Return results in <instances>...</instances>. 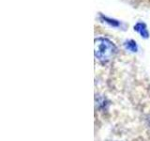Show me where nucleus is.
Masks as SVG:
<instances>
[{
	"mask_svg": "<svg viewBox=\"0 0 150 141\" xmlns=\"http://www.w3.org/2000/svg\"><path fill=\"white\" fill-rule=\"evenodd\" d=\"M126 48L131 52H137V45L134 41H129L125 43Z\"/></svg>",
	"mask_w": 150,
	"mask_h": 141,
	"instance_id": "nucleus-3",
	"label": "nucleus"
},
{
	"mask_svg": "<svg viewBox=\"0 0 150 141\" xmlns=\"http://www.w3.org/2000/svg\"><path fill=\"white\" fill-rule=\"evenodd\" d=\"M134 29L137 32H139L142 37H144V38H147L148 37V31L146 29V27H145L144 24L138 23L137 25L134 26Z\"/></svg>",
	"mask_w": 150,
	"mask_h": 141,
	"instance_id": "nucleus-2",
	"label": "nucleus"
},
{
	"mask_svg": "<svg viewBox=\"0 0 150 141\" xmlns=\"http://www.w3.org/2000/svg\"><path fill=\"white\" fill-rule=\"evenodd\" d=\"M115 45L111 41L100 38L95 41V56L100 61H108L115 56Z\"/></svg>",
	"mask_w": 150,
	"mask_h": 141,
	"instance_id": "nucleus-1",
	"label": "nucleus"
}]
</instances>
